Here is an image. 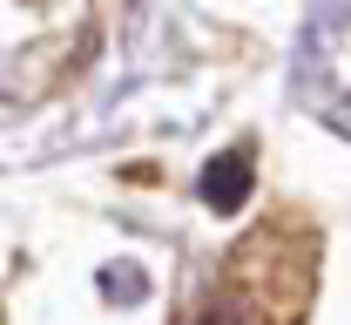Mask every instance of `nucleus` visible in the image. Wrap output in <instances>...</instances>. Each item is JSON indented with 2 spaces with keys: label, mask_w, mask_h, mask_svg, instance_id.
Wrapping results in <instances>:
<instances>
[{
  "label": "nucleus",
  "mask_w": 351,
  "mask_h": 325,
  "mask_svg": "<svg viewBox=\"0 0 351 325\" xmlns=\"http://www.w3.org/2000/svg\"><path fill=\"white\" fill-rule=\"evenodd\" d=\"M243 197H250V149H223L217 163L203 170V203L223 210V217H237Z\"/></svg>",
  "instance_id": "obj_1"
}]
</instances>
